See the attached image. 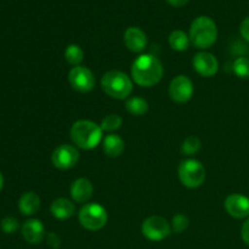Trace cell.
Wrapping results in <instances>:
<instances>
[{"instance_id":"cell-29","label":"cell","mask_w":249,"mask_h":249,"mask_svg":"<svg viewBox=\"0 0 249 249\" xmlns=\"http://www.w3.org/2000/svg\"><path fill=\"white\" fill-rule=\"evenodd\" d=\"M48 243L50 247H53V249H58L61 246V240L57 235L55 233H50L48 237Z\"/></svg>"},{"instance_id":"cell-8","label":"cell","mask_w":249,"mask_h":249,"mask_svg":"<svg viewBox=\"0 0 249 249\" xmlns=\"http://www.w3.org/2000/svg\"><path fill=\"white\" fill-rule=\"evenodd\" d=\"M71 87L79 92H89L95 88V75L89 68L77 66L68 73Z\"/></svg>"},{"instance_id":"cell-7","label":"cell","mask_w":249,"mask_h":249,"mask_svg":"<svg viewBox=\"0 0 249 249\" xmlns=\"http://www.w3.org/2000/svg\"><path fill=\"white\" fill-rule=\"evenodd\" d=\"M141 232L147 240L160 242L165 240L172 232V226L163 216L153 215L146 219L141 225Z\"/></svg>"},{"instance_id":"cell-19","label":"cell","mask_w":249,"mask_h":249,"mask_svg":"<svg viewBox=\"0 0 249 249\" xmlns=\"http://www.w3.org/2000/svg\"><path fill=\"white\" fill-rule=\"evenodd\" d=\"M190 38L185 32L177 29L169 36V45L175 51H186L190 46Z\"/></svg>"},{"instance_id":"cell-3","label":"cell","mask_w":249,"mask_h":249,"mask_svg":"<svg viewBox=\"0 0 249 249\" xmlns=\"http://www.w3.org/2000/svg\"><path fill=\"white\" fill-rule=\"evenodd\" d=\"M190 41L197 49H208L218 38V28L211 17L199 16L194 19L190 27Z\"/></svg>"},{"instance_id":"cell-21","label":"cell","mask_w":249,"mask_h":249,"mask_svg":"<svg viewBox=\"0 0 249 249\" xmlns=\"http://www.w3.org/2000/svg\"><path fill=\"white\" fill-rule=\"evenodd\" d=\"M65 58L70 65L77 67V66L80 65L83 58H84V51H83V49L80 48L79 45H77V44H71V45H68L67 48H66Z\"/></svg>"},{"instance_id":"cell-28","label":"cell","mask_w":249,"mask_h":249,"mask_svg":"<svg viewBox=\"0 0 249 249\" xmlns=\"http://www.w3.org/2000/svg\"><path fill=\"white\" fill-rule=\"evenodd\" d=\"M241 237H242L243 242L249 246V218L243 223L242 229H241Z\"/></svg>"},{"instance_id":"cell-11","label":"cell","mask_w":249,"mask_h":249,"mask_svg":"<svg viewBox=\"0 0 249 249\" xmlns=\"http://www.w3.org/2000/svg\"><path fill=\"white\" fill-rule=\"evenodd\" d=\"M192 65H194L195 71L199 75L206 78L215 75L219 70V62L213 53H204V51L196 53L194 61H192Z\"/></svg>"},{"instance_id":"cell-22","label":"cell","mask_w":249,"mask_h":249,"mask_svg":"<svg viewBox=\"0 0 249 249\" xmlns=\"http://www.w3.org/2000/svg\"><path fill=\"white\" fill-rule=\"evenodd\" d=\"M202 142L197 136H189L184 140L181 145V152L185 156H194L201 150Z\"/></svg>"},{"instance_id":"cell-13","label":"cell","mask_w":249,"mask_h":249,"mask_svg":"<svg viewBox=\"0 0 249 249\" xmlns=\"http://www.w3.org/2000/svg\"><path fill=\"white\" fill-rule=\"evenodd\" d=\"M124 43L131 53H142L147 45V36L139 27H129L124 33Z\"/></svg>"},{"instance_id":"cell-27","label":"cell","mask_w":249,"mask_h":249,"mask_svg":"<svg viewBox=\"0 0 249 249\" xmlns=\"http://www.w3.org/2000/svg\"><path fill=\"white\" fill-rule=\"evenodd\" d=\"M240 32L242 38L249 43V17H247V18H245L242 21V23H241L240 26Z\"/></svg>"},{"instance_id":"cell-18","label":"cell","mask_w":249,"mask_h":249,"mask_svg":"<svg viewBox=\"0 0 249 249\" xmlns=\"http://www.w3.org/2000/svg\"><path fill=\"white\" fill-rule=\"evenodd\" d=\"M18 208L23 215H34L40 208V198L34 192H26L19 198Z\"/></svg>"},{"instance_id":"cell-15","label":"cell","mask_w":249,"mask_h":249,"mask_svg":"<svg viewBox=\"0 0 249 249\" xmlns=\"http://www.w3.org/2000/svg\"><path fill=\"white\" fill-rule=\"evenodd\" d=\"M92 194H94V186H92L91 181L85 178L74 180L71 186V196H72L73 201L77 203L88 202L91 198Z\"/></svg>"},{"instance_id":"cell-16","label":"cell","mask_w":249,"mask_h":249,"mask_svg":"<svg viewBox=\"0 0 249 249\" xmlns=\"http://www.w3.org/2000/svg\"><path fill=\"white\" fill-rule=\"evenodd\" d=\"M50 212L53 218L65 220V219L71 218L75 213V206L70 199L57 198L51 203Z\"/></svg>"},{"instance_id":"cell-12","label":"cell","mask_w":249,"mask_h":249,"mask_svg":"<svg viewBox=\"0 0 249 249\" xmlns=\"http://www.w3.org/2000/svg\"><path fill=\"white\" fill-rule=\"evenodd\" d=\"M225 209L232 218H247L249 215V198L240 194L230 195L225 199Z\"/></svg>"},{"instance_id":"cell-26","label":"cell","mask_w":249,"mask_h":249,"mask_svg":"<svg viewBox=\"0 0 249 249\" xmlns=\"http://www.w3.org/2000/svg\"><path fill=\"white\" fill-rule=\"evenodd\" d=\"M17 229H18V221H17V219L7 216V218H4L1 220V230L5 233H14L16 232Z\"/></svg>"},{"instance_id":"cell-23","label":"cell","mask_w":249,"mask_h":249,"mask_svg":"<svg viewBox=\"0 0 249 249\" xmlns=\"http://www.w3.org/2000/svg\"><path fill=\"white\" fill-rule=\"evenodd\" d=\"M122 123H123V119H122L121 116H118V114H108V116L102 119L100 126L104 131H113L118 130L122 126Z\"/></svg>"},{"instance_id":"cell-20","label":"cell","mask_w":249,"mask_h":249,"mask_svg":"<svg viewBox=\"0 0 249 249\" xmlns=\"http://www.w3.org/2000/svg\"><path fill=\"white\" fill-rule=\"evenodd\" d=\"M125 108L128 109L129 113H131L133 116H143V114L147 113L148 104L145 99H142V97H130V99L126 100Z\"/></svg>"},{"instance_id":"cell-2","label":"cell","mask_w":249,"mask_h":249,"mask_svg":"<svg viewBox=\"0 0 249 249\" xmlns=\"http://www.w3.org/2000/svg\"><path fill=\"white\" fill-rule=\"evenodd\" d=\"M104 130L99 124L91 121H78L71 128V139L77 145V147L83 150H92L96 147L102 140Z\"/></svg>"},{"instance_id":"cell-30","label":"cell","mask_w":249,"mask_h":249,"mask_svg":"<svg viewBox=\"0 0 249 249\" xmlns=\"http://www.w3.org/2000/svg\"><path fill=\"white\" fill-rule=\"evenodd\" d=\"M167 1L169 2L170 5H173V6L180 7V6H184V5H186L187 2H189V0H167Z\"/></svg>"},{"instance_id":"cell-9","label":"cell","mask_w":249,"mask_h":249,"mask_svg":"<svg viewBox=\"0 0 249 249\" xmlns=\"http://www.w3.org/2000/svg\"><path fill=\"white\" fill-rule=\"evenodd\" d=\"M53 167L61 170H68L74 167L79 160V152L72 145L62 143L53 150L51 156Z\"/></svg>"},{"instance_id":"cell-5","label":"cell","mask_w":249,"mask_h":249,"mask_svg":"<svg viewBox=\"0 0 249 249\" xmlns=\"http://www.w3.org/2000/svg\"><path fill=\"white\" fill-rule=\"evenodd\" d=\"M79 221L89 231H99L106 226L107 211L99 203H88L79 211Z\"/></svg>"},{"instance_id":"cell-6","label":"cell","mask_w":249,"mask_h":249,"mask_svg":"<svg viewBox=\"0 0 249 249\" xmlns=\"http://www.w3.org/2000/svg\"><path fill=\"white\" fill-rule=\"evenodd\" d=\"M179 179L184 186L196 189L206 180V169L199 160H186L179 167Z\"/></svg>"},{"instance_id":"cell-24","label":"cell","mask_w":249,"mask_h":249,"mask_svg":"<svg viewBox=\"0 0 249 249\" xmlns=\"http://www.w3.org/2000/svg\"><path fill=\"white\" fill-rule=\"evenodd\" d=\"M233 73L238 78L247 79L249 78V58L247 57H238L233 61L232 65Z\"/></svg>"},{"instance_id":"cell-1","label":"cell","mask_w":249,"mask_h":249,"mask_svg":"<svg viewBox=\"0 0 249 249\" xmlns=\"http://www.w3.org/2000/svg\"><path fill=\"white\" fill-rule=\"evenodd\" d=\"M163 72L162 62L150 53L140 55L131 66V77L140 87H155L162 79Z\"/></svg>"},{"instance_id":"cell-14","label":"cell","mask_w":249,"mask_h":249,"mask_svg":"<svg viewBox=\"0 0 249 249\" xmlns=\"http://www.w3.org/2000/svg\"><path fill=\"white\" fill-rule=\"evenodd\" d=\"M22 236L29 245H38L45 236V228L38 219H29L22 226Z\"/></svg>"},{"instance_id":"cell-17","label":"cell","mask_w":249,"mask_h":249,"mask_svg":"<svg viewBox=\"0 0 249 249\" xmlns=\"http://www.w3.org/2000/svg\"><path fill=\"white\" fill-rule=\"evenodd\" d=\"M102 147H104V152L108 157L116 158L119 157L124 152L125 143H124V140L119 135L109 134L102 141Z\"/></svg>"},{"instance_id":"cell-10","label":"cell","mask_w":249,"mask_h":249,"mask_svg":"<svg viewBox=\"0 0 249 249\" xmlns=\"http://www.w3.org/2000/svg\"><path fill=\"white\" fill-rule=\"evenodd\" d=\"M194 95V84L186 75H178L170 82L169 96L178 104H185L190 101Z\"/></svg>"},{"instance_id":"cell-31","label":"cell","mask_w":249,"mask_h":249,"mask_svg":"<svg viewBox=\"0 0 249 249\" xmlns=\"http://www.w3.org/2000/svg\"><path fill=\"white\" fill-rule=\"evenodd\" d=\"M2 185H4V178H2L1 173H0V190L2 189Z\"/></svg>"},{"instance_id":"cell-4","label":"cell","mask_w":249,"mask_h":249,"mask_svg":"<svg viewBox=\"0 0 249 249\" xmlns=\"http://www.w3.org/2000/svg\"><path fill=\"white\" fill-rule=\"evenodd\" d=\"M101 88L108 96L124 100L133 91V80L121 71H109L101 78Z\"/></svg>"},{"instance_id":"cell-25","label":"cell","mask_w":249,"mask_h":249,"mask_svg":"<svg viewBox=\"0 0 249 249\" xmlns=\"http://www.w3.org/2000/svg\"><path fill=\"white\" fill-rule=\"evenodd\" d=\"M189 219L184 214H177L172 220V230L175 233H181L189 228Z\"/></svg>"}]
</instances>
